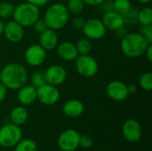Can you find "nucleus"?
<instances>
[{
    "label": "nucleus",
    "mask_w": 152,
    "mask_h": 151,
    "mask_svg": "<svg viewBox=\"0 0 152 151\" xmlns=\"http://www.w3.org/2000/svg\"><path fill=\"white\" fill-rule=\"evenodd\" d=\"M27 81L28 72L24 66L20 63H8L1 70V83L7 89L19 90L26 85Z\"/></svg>",
    "instance_id": "obj_1"
},
{
    "label": "nucleus",
    "mask_w": 152,
    "mask_h": 151,
    "mask_svg": "<svg viewBox=\"0 0 152 151\" xmlns=\"http://www.w3.org/2000/svg\"><path fill=\"white\" fill-rule=\"evenodd\" d=\"M147 40L138 32L126 34L120 43V49L122 53L129 58H137L144 54L149 46Z\"/></svg>",
    "instance_id": "obj_2"
},
{
    "label": "nucleus",
    "mask_w": 152,
    "mask_h": 151,
    "mask_svg": "<svg viewBox=\"0 0 152 151\" xmlns=\"http://www.w3.org/2000/svg\"><path fill=\"white\" fill-rule=\"evenodd\" d=\"M44 20L49 28L60 30L69 22V12L65 4L61 3H54L46 9Z\"/></svg>",
    "instance_id": "obj_3"
},
{
    "label": "nucleus",
    "mask_w": 152,
    "mask_h": 151,
    "mask_svg": "<svg viewBox=\"0 0 152 151\" xmlns=\"http://www.w3.org/2000/svg\"><path fill=\"white\" fill-rule=\"evenodd\" d=\"M39 8L28 2H24L15 6L12 14L13 20L18 22L23 28L33 26V24L39 19Z\"/></svg>",
    "instance_id": "obj_4"
},
{
    "label": "nucleus",
    "mask_w": 152,
    "mask_h": 151,
    "mask_svg": "<svg viewBox=\"0 0 152 151\" xmlns=\"http://www.w3.org/2000/svg\"><path fill=\"white\" fill-rule=\"evenodd\" d=\"M22 137L20 125L12 123L7 124L0 128V145L4 148L14 147Z\"/></svg>",
    "instance_id": "obj_5"
},
{
    "label": "nucleus",
    "mask_w": 152,
    "mask_h": 151,
    "mask_svg": "<svg viewBox=\"0 0 152 151\" xmlns=\"http://www.w3.org/2000/svg\"><path fill=\"white\" fill-rule=\"evenodd\" d=\"M75 61L76 70L83 77H93L99 70L97 61L89 54L78 55Z\"/></svg>",
    "instance_id": "obj_6"
},
{
    "label": "nucleus",
    "mask_w": 152,
    "mask_h": 151,
    "mask_svg": "<svg viewBox=\"0 0 152 151\" xmlns=\"http://www.w3.org/2000/svg\"><path fill=\"white\" fill-rule=\"evenodd\" d=\"M82 30L86 38L90 40H99L105 36L107 29L102 20L93 18L86 20Z\"/></svg>",
    "instance_id": "obj_7"
},
{
    "label": "nucleus",
    "mask_w": 152,
    "mask_h": 151,
    "mask_svg": "<svg viewBox=\"0 0 152 151\" xmlns=\"http://www.w3.org/2000/svg\"><path fill=\"white\" fill-rule=\"evenodd\" d=\"M37 100L47 106L53 105L60 100V91L57 86L46 83L37 88Z\"/></svg>",
    "instance_id": "obj_8"
},
{
    "label": "nucleus",
    "mask_w": 152,
    "mask_h": 151,
    "mask_svg": "<svg viewBox=\"0 0 152 151\" xmlns=\"http://www.w3.org/2000/svg\"><path fill=\"white\" fill-rule=\"evenodd\" d=\"M80 134L72 129L61 133L58 139V146L62 151H74L79 147Z\"/></svg>",
    "instance_id": "obj_9"
},
{
    "label": "nucleus",
    "mask_w": 152,
    "mask_h": 151,
    "mask_svg": "<svg viewBox=\"0 0 152 151\" xmlns=\"http://www.w3.org/2000/svg\"><path fill=\"white\" fill-rule=\"evenodd\" d=\"M45 58L46 51L40 44H31L24 53L25 61L32 67L40 66L44 63Z\"/></svg>",
    "instance_id": "obj_10"
},
{
    "label": "nucleus",
    "mask_w": 152,
    "mask_h": 151,
    "mask_svg": "<svg viewBox=\"0 0 152 151\" xmlns=\"http://www.w3.org/2000/svg\"><path fill=\"white\" fill-rule=\"evenodd\" d=\"M45 77L47 84L58 86L65 82L67 78V71L63 67L54 64L47 68L45 71Z\"/></svg>",
    "instance_id": "obj_11"
},
{
    "label": "nucleus",
    "mask_w": 152,
    "mask_h": 151,
    "mask_svg": "<svg viewBox=\"0 0 152 151\" xmlns=\"http://www.w3.org/2000/svg\"><path fill=\"white\" fill-rule=\"evenodd\" d=\"M106 93L108 96L115 101H123L126 100L129 95L127 85L125 83L118 80L111 81L108 84Z\"/></svg>",
    "instance_id": "obj_12"
},
{
    "label": "nucleus",
    "mask_w": 152,
    "mask_h": 151,
    "mask_svg": "<svg viewBox=\"0 0 152 151\" xmlns=\"http://www.w3.org/2000/svg\"><path fill=\"white\" fill-rule=\"evenodd\" d=\"M3 34L9 42L16 44L22 40L24 36V28L12 20L4 23Z\"/></svg>",
    "instance_id": "obj_13"
},
{
    "label": "nucleus",
    "mask_w": 152,
    "mask_h": 151,
    "mask_svg": "<svg viewBox=\"0 0 152 151\" xmlns=\"http://www.w3.org/2000/svg\"><path fill=\"white\" fill-rule=\"evenodd\" d=\"M122 133L125 139L130 142H138L142 136V127L135 119H127L122 127Z\"/></svg>",
    "instance_id": "obj_14"
},
{
    "label": "nucleus",
    "mask_w": 152,
    "mask_h": 151,
    "mask_svg": "<svg viewBox=\"0 0 152 151\" xmlns=\"http://www.w3.org/2000/svg\"><path fill=\"white\" fill-rule=\"evenodd\" d=\"M102 21L103 22L106 29H110L111 31H116L125 25L123 15L116 12L113 10L106 12L102 16Z\"/></svg>",
    "instance_id": "obj_15"
},
{
    "label": "nucleus",
    "mask_w": 152,
    "mask_h": 151,
    "mask_svg": "<svg viewBox=\"0 0 152 151\" xmlns=\"http://www.w3.org/2000/svg\"><path fill=\"white\" fill-rule=\"evenodd\" d=\"M57 53L59 57L65 61H73L78 56L76 45L68 41L62 42L57 45Z\"/></svg>",
    "instance_id": "obj_16"
},
{
    "label": "nucleus",
    "mask_w": 152,
    "mask_h": 151,
    "mask_svg": "<svg viewBox=\"0 0 152 151\" xmlns=\"http://www.w3.org/2000/svg\"><path fill=\"white\" fill-rule=\"evenodd\" d=\"M58 35L56 30L52 28H46L45 31L40 33L39 36V44L45 50L50 51L54 49L58 45Z\"/></svg>",
    "instance_id": "obj_17"
},
{
    "label": "nucleus",
    "mask_w": 152,
    "mask_h": 151,
    "mask_svg": "<svg viewBox=\"0 0 152 151\" xmlns=\"http://www.w3.org/2000/svg\"><path fill=\"white\" fill-rule=\"evenodd\" d=\"M62 110L67 117L75 118L80 117L83 114L85 110V106L81 101L73 99L64 103L62 107Z\"/></svg>",
    "instance_id": "obj_18"
},
{
    "label": "nucleus",
    "mask_w": 152,
    "mask_h": 151,
    "mask_svg": "<svg viewBox=\"0 0 152 151\" xmlns=\"http://www.w3.org/2000/svg\"><path fill=\"white\" fill-rule=\"evenodd\" d=\"M18 100L20 103L24 106H28L34 103L37 100V89L31 85H23L21 88L19 89Z\"/></svg>",
    "instance_id": "obj_19"
},
{
    "label": "nucleus",
    "mask_w": 152,
    "mask_h": 151,
    "mask_svg": "<svg viewBox=\"0 0 152 151\" xmlns=\"http://www.w3.org/2000/svg\"><path fill=\"white\" fill-rule=\"evenodd\" d=\"M28 117V113L24 107L19 106L12 109L10 113V120L12 124L17 125H23Z\"/></svg>",
    "instance_id": "obj_20"
},
{
    "label": "nucleus",
    "mask_w": 152,
    "mask_h": 151,
    "mask_svg": "<svg viewBox=\"0 0 152 151\" xmlns=\"http://www.w3.org/2000/svg\"><path fill=\"white\" fill-rule=\"evenodd\" d=\"M137 21L141 26L152 25V9L150 6L143 7L137 12Z\"/></svg>",
    "instance_id": "obj_21"
},
{
    "label": "nucleus",
    "mask_w": 152,
    "mask_h": 151,
    "mask_svg": "<svg viewBox=\"0 0 152 151\" xmlns=\"http://www.w3.org/2000/svg\"><path fill=\"white\" fill-rule=\"evenodd\" d=\"M131 9L132 4L130 0H114L112 3V10L123 16Z\"/></svg>",
    "instance_id": "obj_22"
},
{
    "label": "nucleus",
    "mask_w": 152,
    "mask_h": 151,
    "mask_svg": "<svg viewBox=\"0 0 152 151\" xmlns=\"http://www.w3.org/2000/svg\"><path fill=\"white\" fill-rule=\"evenodd\" d=\"M75 45H76L77 51L78 53V55H86V54H89L91 53L92 47H93L90 39H88L86 37L79 39Z\"/></svg>",
    "instance_id": "obj_23"
},
{
    "label": "nucleus",
    "mask_w": 152,
    "mask_h": 151,
    "mask_svg": "<svg viewBox=\"0 0 152 151\" xmlns=\"http://www.w3.org/2000/svg\"><path fill=\"white\" fill-rule=\"evenodd\" d=\"M85 5L83 0H68L66 7L69 13L80 14L85 9Z\"/></svg>",
    "instance_id": "obj_24"
},
{
    "label": "nucleus",
    "mask_w": 152,
    "mask_h": 151,
    "mask_svg": "<svg viewBox=\"0 0 152 151\" xmlns=\"http://www.w3.org/2000/svg\"><path fill=\"white\" fill-rule=\"evenodd\" d=\"M14 151H37V147L34 141L30 139H24L20 140L15 145Z\"/></svg>",
    "instance_id": "obj_25"
},
{
    "label": "nucleus",
    "mask_w": 152,
    "mask_h": 151,
    "mask_svg": "<svg viewBox=\"0 0 152 151\" xmlns=\"http://www.w3.org/2000/svg\"><path fill=\"white\" fill-rule=\"evenodd\" d=\"M15 6L9 2L0 3V18L1 19H9L12 17Z\"/></svg>",
    "instance_id": "obj_26"
},
{
    "label": "nucleus",
    "mask_w": 152,
    "mask_h": 151,
    "mask_svg": "<svg viewBox=\"0 0 152 151\" xmlns=\"http://www.w3.org/2000/svg\"><path fill=\"white\" fill-rule=\"evenodd\" d=\"M140 86L144 91H151L152 89V73L148 71L143 73L139 80Z\"/></svg>",
    "instance_id": "obj_27"
},
{
    "label": "nucleus",
    "mask_w": 152,
    "mask_h": 151,
    "mask_svg": "<svg viewBox=\"0 0 152 151\" xmlns=\"http://www.w3.org/2000/svg\"><path fill=\"white\" fill-rule=\"evenodd\" d=\"M45 84H46L45 72H43L41 70L35 71L31 76V85L34 86L37 89V88L42 86Z\"/></svg>",
    "instance_id": "obj_28"
},
{
    "label": "nucleus",
    "mask_w": 152,
    "mask_h": 151,
    "mask_svg": "<svg viewBox=\"0 0 152 151\" xmlns=\"http://www.w3.org/2000/svg\"><path fill=\"white\" fill-rule=\"evenodd\" d=\"M149 44H152V25L150 26H142L139 29V32Z\"/></svg>",
    "instance_id": "obj_29"
},
{
    "label": "nucleus",
    "mask_w": 152,
    "mask_h": 151,
    "mask_svg": "<svg viewBox=\"0 0 152 151\" xmlns=\"http://www.w3.org/2000/svg\"><path fill=\"white\" fill-rule=\"evenodd\" d=\"M94 143L93 138L89 135H83L80 136V140H79V146L82 147L83 149H89L92 147Z\"/></svg>",
    "instance_id": "obj_30"
},
{
    "label": "nucleus",
    "mask_w": 152,
    "mask_h": 151,
    "mask_svg": "<svg viewBox=\"0 0 152 151\" xmlns=\"http://www.w3.org/2000/svg\"><path fill=\"white\" fill-rule=\"evenodd\" d=\"M33 27H34V29L37 33H42L43 31H45L46 28H48L47 27V24L45 22V20L44 19H38L34 24H33Z\"/></svg>",
    "instance_id": "obj_31"
},
{
    "label": "nucleus",
    "mask_w": 152,
    "mask_h": 151,
    "mask_svg": "<svg viewBox=\"0 0 152 151\" xmlns=\"http://www.w3.org/2000/svg\"><path fill=\"white\" fill-rule=\"evenodd\" d=\"M86 20L81 17H76L72 20V26L77 30H82Z\"/></svg>",
    "instance_id": "obj_32"
},
{
    "label": "nucleus",
    "mask_w": 152,
    "mask_h": 151,
    "mask_svg": "<svg viewBox=\"0 0 152 151\" xmlns=\"http://www.w3.org/2000/svg\"><path fill=\"white\" fill-rule=\"evenodd\" d=\"M26 2H28V3H29V4H33V5H36V6H37L39 8L41 6L45 5L49 2V0H26Z\"/></svg>",
    "instance_id": "obj_33"
},
{
    "label": "nucleus",
    "mask_w": 152,
    "mask_h": 151,
    "mask_svg": "<svg viewBox=\"0 0 152 151\" xmlns=\"http://www.w3.org/2000/svg\"><path fill=\"white\" fill-rule=\"evenodd\" d=\"M85 4H88L90 6H98V5H102L105 0H83Z\"/></svg>",
    "instance_id": "obj_34"
},
{
    "label": "nucleus",
    "mask_w": 152,
    "mask_h": 151,
    "mask_svg": "<svg viewBox=\"0 0 152 151\" xmlns=\"http://www.w3.org/2000/svg\"><path fill=\"white\" fill-rule=\"evenodd\" d=\"M6 93H7V88L4 86V85H3L0 82V102H2L4 100Z\"/></svg>",
    "instance_id": "obj_35"
},
{
    "label": "nucleus",
    "mask_w": 152,
    "mask_h": 151,
    "mask_svg": "<svg viewBox=\"0 0 152 151\" xmlns=\"http://www.w3.org/2000/svg\"><path fill=\"white\" fill-rule=\"evenodd\" d=\"M144 54H145V56H146L147 60H148L150 62H151L152 61V44H149V46L147 47V49H146V51H145Z\"/></svg>",
    "instance_id": "obj_36"
},
{
    "label": "nucleus",
    "mask_w": 152,
    "mask_h": 151,
    "mask_svg": "<svg viewBox=\"0 0 152 151\" xmlns=\"http://www.w3.org/2000/svg\"><path fill=\"white\" fill-rule=\"evenodd\" d=\"M127 90H128V93L129 94H133L134 93H136L137 91V86L134 84H131L129 85H127Z\"/></svg>",
    "instance_id": "obj_37"
},
{
    "label": "nucleus",
    "mask_w": 152,
    "mask_h": 151,
    "mask_svg": "<svg viewBox=\"0 0 152 151\" xmlns=\"http://www.w3.org/2000/svg\"><path fill=\"white\" fill-rule=\"evenodd\" d=\"M4 22L0 20V36L4 33Z\"/></svg>",
    "instance_id": "obj_38"
},
{
    "label": "nucleus",
    "mask_w": 152,
    "mask_h": 151,
    "mask_svg": "<svg viewBox=\"0 0 152 151\" xmlns=\"http://www.w3.org/2000/svg\"><path fill=\"white\" fill-rule=\"evenodd\" d=\"M138 2H140L141 4H146L151 3V0H138Z\"/></svg>",
    "instance_id": "obj_39"
},
{
    "label": "nucleus",
    "mask_w": 152,
    "mask_h": 151,
    "mask_svg": "<svg viewBox=\"0 0 152 151\" xmlns=\"http://www.w3.org/2000/svg\"><path fill=\"white\" fill-rule=\"evenodd\" d=\"M0 82H1V71H0Z\"/></svg>",
    "instance_id": "obj_40"
}]
</instances>
